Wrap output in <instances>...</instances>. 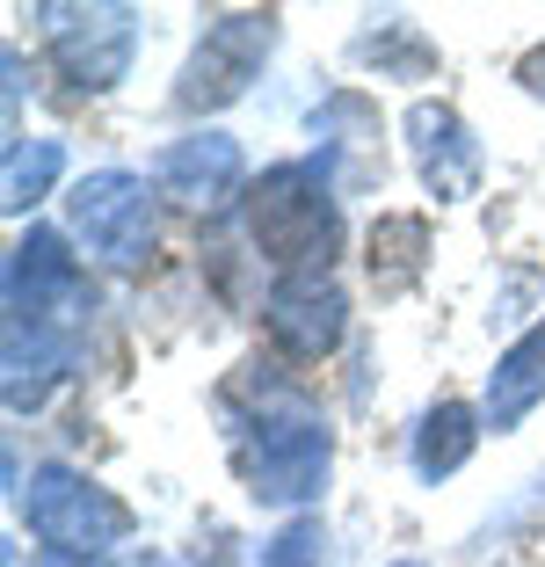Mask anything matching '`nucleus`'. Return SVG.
Wrapping results in <instances>:
<instances>
[{
	"label": "nucleus",
	"mask_w": 545,
	"mask_h": 567,
	"mask_svg": "<svg viewBox=\"0 0 545 567\" xmlns=\"http://www.w3.org/2000/svg\"><path fill=\"white\" fill-rule=\"evenodd\" d=\"M248 379H255V364H248ZM255 385H263V408L233 430V458L248 473V495L255 502L320 495L328 458H335L328 422H320L313 408H306V393H291V385H277V379H255Z\"/></svg>",
	"instance_id": "f257e3e1"
},
{
	"label": "nucleus",
	"mask_w": 545,
	"mask_h": 567,
	"mask_svg": "<svg viewBox=\"0 0 545 567\" xmlns=\"http://www.w3.org/2000/svg\"><path fill=\"white\" fill-rule=\"evenodd\" d=\"M248 240L284 269H328L335 248V197H328V161H284L248 189Z\"/></svg>",
	"instance_id": "f03ea898"
},
{
	"label": "nucleus",
	"mask_w": 545,
	"mask_h": 567,
	"mask_svg": "<svg viewBox=\"0 0 545 567\" xmlns=\"http://www.w3.org/2000/svg\"><path fill=\"white\" fill-rule=\"evenodd\" d=\"M22 517L51 553H73V560H102V546L132 538V509L73 466H37L22 487Z\"/></svg>",
	"instance_id": "7ed1b4c3"
},
{
	"label": "nucleus",
	"mask_w": 545,
	"mask_h": 567,
	"mask_svg": "<svg viewBox=\"0 0 545 567\" xmlns=\"http://www.w3.org/2000/svg\"><path fill=\"white\" fill-rule=\"evenodd\" d=\"M88 306H95L88 269L66 255V240L51 234V226H30V234L16 240V255H8V320L81 334Z\"/></svg>",
	"instance_id": "20e7f679"
},
{
	"label": "nucleus",
	"mask_w": 545,
	"mask_h": 567,
	"mask_svg": "<svg viewBox=\"0 0 545 567\" xmlns=\"http://www.w3.org/2000/svg\"><path fill=\"white\" fill-rule=\"evenodd\" d=\"M66 212H73V234H81V248L95 255V262H110V269H138L146 262V248H153V197H146L138 175L102 167V175L73 183Z\"/></svg>",
	"instance_id": "39448f33"
},
{
	"label": "nucleus",
	"mask_w": 545,
	"mask_h": 567,
	"mask_svg": "<svg viewBox=\"0 0 545 567\" xmlns=\"http://www.w3.org/2000/svg\"><path fill=\"white\" fill-rule=\"evenodd\" d=\"M37 22H44V44H51V59H59V73H66L81 95H102V87L124 81L132 44H138L132 8H37Z\"/></svg>",
	"instance_id": "423d86ee"
},
{
	"label": "nucleus",
	"mask_w": 545,
	"mask_h": 567,
	"mask_svg": "<svg viewBox=\"0 0 545 567\" xmlns=\"http://www.w3.org/2000/svg\"><path fill=\"white\" fill-rule=\"evenodd\" d=\"M269 44H277V16H218L197 37L189 66H182L175 102L182 110H226L233 95H248V81L263 73Z\"/></svg>",
	"instance_id": "0eeeda50"
},
{
	"label": "nucleus",
	"mask_w": 545,
	"mask_h": 567,
	"mask_svg": "<svg viewBox=\"0 0 545 567\" xmlns=\"http://www.w3.org/2000/svg\"><path fill=\"white\" fill-rule=\"evenodd\" d=\"M263 320H269V342H277L284 357L320 364L349 328V299H342V284H335L328 269H298V277H277Z\"/></svg>",
	"instance_id": "6e6552de"
},
{
	"label": "nucleus",
	"mask_w": 545,
	"mask_h": 567,
	"mask_svg": "<svg viewBox=\"0 0 545 567\" xmlns=\"http://www.w3.org/2000/svg\"><path fill=\"white\" fill-rule=\"evenodd\" d=\"M408 146H414V175L436 204H459L480 189V138L465 132V117L451 102H414L408 110Z\"/></svg>",
	"instance_id": "1a4fd4ad"
},
{
	"label": "nucleus",
	"mask_w": 545,
	"mask_h": 567,
	"mask_svg": "<svg viewBox=\"0 0 545 567\" xmlns=\"http://www.w3.org/2000/svg\"><path fill=\"white\" fill-rule=\"evenodd\" d=\"M240 175H248V161H240V146H233L226 132L175 138V146L161 153V189L175 204H189V212H218V204L240 189Z\"/></svg>",
	"instance_id": "9d476101"
},
{
	"label": "nucleus",
	"mask_w": 545,
	"mask_h": 567,
	"mask_svg": "<svg viewBox=\"0 0 545 567\" xmlns=\"http://www.w3.org/2000/svg\"><path fill=\"white\" fill-rule=\"evenodd\" d=\"M73 342L66 328H30V320H8V408H37L51 385L73 371Z\"/></svg>",
	"instance_id": "9b49d317"
},
{
	"label": "nucleus",
	"mask_w": 545,
	"mask_h": 567,
	"mask_svg": "<svg viewBox=\"0 0 545 567\" xmlns=\"http://www.w3.org/2000/svg\"><path fill=\"white\" fill-rule=\"evenodd\" d=\"M538 393H545V320L487 371V422H495V430H516V422L538 408Z\"/></svg>",
	"instance_id": "f8f14e48"
},
{
	"label": "nucleus",
	"mask_w": 545,
	"mask_h": 567,
	"mask_svg": "<svg viewBox=\"0 0 545 567\" xmlns=\"http://www.w3.org/2000/svg\"><path fill=\"white\" fill-rule=\"evenodd\" d=\"M473 444H480V415L465 401H436L422 415V430H414V473L422 481H444V473H459L473 458Z\"/></svg>",
	"instance_id": "ddd939ff"
},
{
	"label": "nucleus",
	"mask_w": 545,
	"mask_h": 567,
	"mask_svg": "<svg viewBox=\"0 0 545 567\" xmlns=\"http://www.w3.org/2000/svg\"><path fill=\"white\" fill-rule=\"evenodd\" d=\"M422 255H430V218H414V212H400V218H379L371 226V277L385 284V291H400V284H414V269H422Z\"/></svg>",
	"instance_id": "4468645a"
},
{
	"label": "nucleus",
	"mask_w": 545,
	"mask_h": 567,
	"mask_svg": "<svg viewBox=\"0 0 545 567\" xmlns=\"http://www.w3.org/2000/svg\"><path fill=\"white\" fill-rule=\"evenodd\" d=\"M59 167H66V146L59 138H16L8 146V212H30L37 197H44L51 183H59Z\"/></svg>",
	"instance_id": "2eb2a0df"
},
{
	"label": "nucleus",
	"mask_w": 545,
	"mask_h": 567,
	"mask_svg": "<svg viewBox=\"0 0 545 567\" xmlns=\"http://www.w3.org/2000/svg\"><path fill=\"white\" fill-rule=\"evenodd\" d=\"M263 567H335V553H328V532H320V517H298V524H284V532L263 546Z\"/></svg>",
	"instance_id": "dca6fc26"
},
{
	"label": "nucleus",
	"mask_w": 545,
	"mask_h": 567,
	"mask_svg": "<svg viewBox=\"0 0 545 567\" xmlns=\"http://www.w3.org/2000/svg\"><path fill=\"white\" fill-rule=\"evenodd\" d=\"M516 81H524V87H531V95H545V44H538V51H531L524 66H516Z\"/></svg>",
	"instance_id": "f3484780"
},
{
	"label": "nucleus",
	"mask_w": 545,
	"mask_h": 567,
	"mask_svg": "<svg viewBox=\"0 0 545 567\" xmlns=\"http://www.w3.org/2000/svg\"><path fill=\"white\" fill-rule=\"evenodd\" d=\"M37 567H110V560H73V553H44Z\"/></svg>",
	"instance_id": "a211bd4d"
},
{
	"label": "nucleus",
	"mask_w": 545,
	"mask_h": 567,
	"mask_svg": "<svg viewBox=\"0 0 545 567\" xmlns=\"http://www.w3.org/2000/svg\"><path fill=\"white\" fill-rule=\"evenodd\" d=\"M400 567H422V560H400Z\"/></svg>",
	"instance_id": "6ab92c4d"
}]
</instances>
